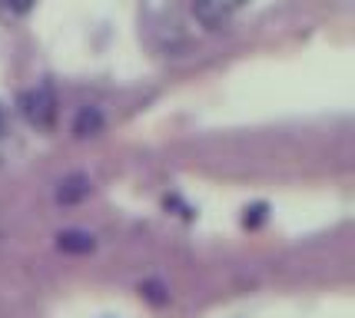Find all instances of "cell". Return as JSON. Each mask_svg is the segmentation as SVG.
I'll list each match as a JSON object with an SVG mask.
<instances>
[{"label": "cell", "mask_w": 355, "mask_h": 318, "mask_svg": "<svg viewBox=\"0 0 355 318\" xmlns=\"http://www.w3.org/2000/svg\"><path fill=\"white\" fill-rule=\"evenodd\" d=\"M20 113L24 120L37 126V130H50L57 123V96L46 87H33V90L20 93Z\"/></svg>", "instance_id": "1"}, {"label": "cell", "mask_w": 355, "mask_h": 318, "mask_svg": "<svg viewBox=\"0 0 355 318\" xmlns=\"http://www.w3.org/2000/svg\"><path fill=\"white\" fill-rule=\"evenodd\" d=\"M246 0H193V17L200 20L202 27L216 30L223 24H230L232 17L243 10Z\"/></svg>", "instance_id": "2"}, {"label": "cell", "mask_w": 355, "mask_h": 318, "mask_svg": "<svg viewBox=\"0 0 355 318\" xmlns=\"http://www.w3.org/2000/svg\"><path fill=\"white\" fill-rule=\"evenodd\" d=\"M90 179L87 176H80V173H73V176H67V179L57 186V202H63V206H73V202H83V199L90 196Z\"/></svg>", "instance_id": "3"}, {"label": "cell", "mask_w": 355, "mask_h": 318, "mask_svg": "<svg viewBox=\"0 0 355 318\" xmlns=\"http://www.w3.org/2000/svg\"><path fill=\"white\" fill-rule=\"evenodd\" d=\"M57 249L60 252H70V256H87L96 249L90 232H80V229H63L60 236H57Z\"/></svg>", "instance_id": "4"}, {"label": "cell", "mask_w": 355, "mask_h": 318, "mask_svg": "<svg viewBox=\"0 0 355 318\" xmlns=\"http://www.w3.org/2000/svg\"><path fill=\"white\" fill-rule=\"evenodd\" d=\"M100 130H103V113L96 106H83L77 113V120H73V133L80 139H87V136H96Z\"/></svg>", "instance_id": "5"}, {"label": "cell", "mask_w": 355, "mask_h": 318, "mask_svg": "<svg viewBox=\"0 0 355 318\" xmlns=\"http://www.w3.org/2000/svg\"><path fill=\"white\" fill-rule=\"evenodd\" d=\"M139 292H143V295H146L153 305H166V302H170V292L159 285V282H143V285H139Z\"/></svg>", "instance_id": "6"}, {"label": "cell", "mask_w": 355, "mask_h": 318, "mask_svg": "<svg viewBox=\"0 0 355 318\" xmlns=\"http://www.w3.org/2000/svg\"><path fill=\"white\" fill-rule=\"evenodd\" d=\"M33 3H37V0H3V7H7V10H10V14H31L33 10Z\"/></svg>", "instance_id": "7"}, {"label": "cell", "mask_w": 355, "mask_h": 318, "mask_svg": "<svg viewBox=\"0 0 355 318\" xmlns=\"http://www.w3.org/2000/svg\"><path fill=\"white\" fill-rule=\"evenodd\" d=\"M263 219H266V206H263V202H259V206H252V209H246V215H243V222H246V226H259Z\"/></svg>", "instance_id": "8"}, {"label": "cell", "mask_w": 355, "mask_h": 318, "mask_svg": "<svg viewBox=\"0 0 355 318\" xmlns=\"http://www.w3.org/2000/svg\"><path fill=\"white\" fill-rule=\"evenodd\" d=\"M3 130H7V113H3V106H0V136H3Z\"/></svg>", "instance_id": "9"}]
</instances>
